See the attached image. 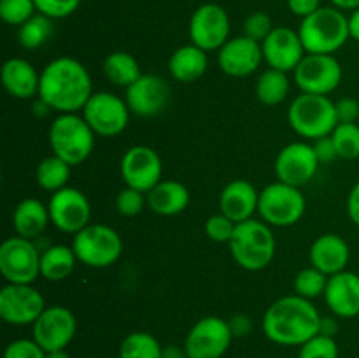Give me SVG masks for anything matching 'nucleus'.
<instances>
[{"label": "nucleus", "mask_w": 359, "mask_h": 358, "mask_svg": "<svg viewBox=\"0 0 359 358\" xmlns=\"http://www.w3.org/2000/svg\"><path fill=\"white\" fill-rule=\"evenodd\" d=\"M93 93V81L79 60L58 56L42 69L39 98L58 114L83 111Z\"/></svg>", "instance_id": "obj_1"}, {"label": "nucleus", "mask_w": 359, "mask_h": 358, "mask_svg": "<svg viewBox=\"0 0 359 358\" xmlns=\"http://www.w3.org/2000/svg\"><path fill=\"white\" fill-rule=\"evenodd\" d=\"M321 312L309 298L286 295L269 305L263 314V333L279 346H302L321 330Z\"/></svg>", "instance_id": "obj_2"}, {"label": "nucleus", "mask_w": 359, "mask_h": 358, "mask_svg": "<svg viewBox=\"0 0 359 358\" xmlns=\"http://www.w3.org/2000/svg\"><path fill=\"white\" fill-rule=\"evenodd\" d=\"M235 263L249 272L266 269L276 256V235L272 227L263 220H251L237 223L233 237L228 242Z\"/></svg>", "instance_id": "obj_3"}, {"label": "nucleus", "mask_w": 359, "mask_h": 358, "mask_svg": "<svg viewBox=\"0 0 359 358\" xmlns=\"http://www.w3.org/2000/svg\"><path fill=\"white\" fill-rule=\"evenodd\" d=\"M305 51L314 55H333L351 39L349 16L335 6H321L298 27Z\"/></svg>", "instance_id": "obj_4"}, {"label": "nucleus", "mask_w": 359, "mask_h": 358, "mask_svg": "<svg viewBox=\"0 0 359 358\" xmlns=\"http://www.w3.org/2000/svg\"><path fill=\"white\" fill-rule=\"evenodd\" d=\"M49 146L55 157L76 167L86 161L95 147V132L77 112L58 114L49 126Z\"/></svg>", "instance_id": "obj_5"}, {"label": "nucleus", "mask_w": 359, "mask_h": 358, "mask_svg": "<svg viewBox=\"0 0 359 358\" xmlns=\"http://www.w3.org/2000/svg\"><path fill=\"white\" fill-rule=\"evenodd\" d=\"M287 123L294 133L307 140L332 135L339 125L335 102L328 95L300 93L287 109Z\"/></svg>", "instance_id": "obj_6"}, {"label": "nucleus", "mask_w": 359, "mask_h": 358, "mask_svg": "<svg viewBox=\"0 0 359 358\" xmlns=\"http://www.w3.org/2000/svg\"><path fill=\"white\" fill-rule=\"evenodd\" d=\"M77 260L91 269H107L114 265L123 253V239L109 225L90 223L72 239Z\"/></svg>", "instance_id": "obj_7"}, {"label": "nucleus", "mask_w": 359, "mask_h": 358, "mask_svg": "<svg viewBox=\"0 0 359 358\" xmlns=\"http://www.w3.org/2000/svg\"><path fill=\"white\" fill-rule=\"evenodd\" d=\"M305 209L307 200L297 186L276 181L259 192L258 214L270 227H293L304 218Z\"/></svg>", "instance_id": "obj_8"}, {"label": "nucleus", "mask_w": 359, "mask_h": 358, "mask_svg": "<svg viewBox=\"0 0 359 358\" xmlns=\"http://www.w3.org/2000/svg\"><path fill=\"white\" fill-rule=\"evenodd\" d=\"M41 253L30 239H6L0 246V274L7 283L32 284L41 276Z\"/></svg>", "instance_id": "obj_9"}, {"label": "nucleus", "mask_w": 359, "mask_h": 358, "mask_svg": "<svg viewBox=\"0 0 359 358\" xmlns=\"http://www.w3.org/2000/svg\"><path fill=\"white\" fill-rule=\"evenodd\" d=\"M130 114L125 98L111 91H95L83 109L84 119L98 137H116L125 132Z\"/></svg>", "instance_id": "obj_10"}, {"label": "nucleus", "mask_w": 359, "mask_h": 358, "mask_svg": "<svg viewBox=\"0 0 359 358\" xmlns=\"http://www.w3.org/2000/svg\"><path fill=\"white\" fill-rule=\"evenodd\" d=\"M233 340L230 323L219 316H205L189 329L184 340L188 358H223Z\"/></svg>", "instance_id": "obj_11"}, {"label": "nucleus", "mask_w": 359, "mask_h": 358, "mask_svg": "<svg viewBox=\"0 0 359 358\" xmlns=\"http://www.w3.org/2000/svg\"><path fill=\"white\" fill-rule=\"evenodd\" d=\"M77 332V319L65 305H48L32 325V339L46 351L67 350Z\"/></svg>", "instance_id": "obj_12"}, {"label": "nucleus", "mask_w": 359, "mask_h": 358, "mask_svg": "<svg viewBox=\"0 0 359 358\" xmlns=\"http://www.w3.org/2000/svg\"><path fill=\"white\" fill-rule=\"evenodd\" d=\"M230 16L219 4H202L189 20V41L203 51H219L230 39Z\"/></svg>", "instance_id": "obj_13"}, {"label": "nucleus", "mask_w": 359, "mask_h": 358, "mask_svg": "<svg viewBox=\"0 0 359 358\" xmlns=\"http://www.w3.org/2000/svg\"><path fill=\"white\" fill-rule=\"evenodd\" d=\"M342 65L335 55L307 53L294 69V83L302 93L330 95L340 86Z\"/></svg>", "instance_id": "obj_14"}, {"label": "nucleus", "mask_w": 359, "mask_h": 358, "mask_svg": "<svg viewBox=\"0 0 359 358\" xmlns=\"http://www.w3.org/2000/svg\"><path fill=\"white\" fill-rule=\"evenodd\" d=\"M119 172L128 188L149 193L161 181L163 161L153 147L137 144V146L128 147L123 154Z\"/></svg>", "instance_id": "obj_15"}, {"label": "nucleus", "mask_w": 359, "mask_h": 358, "mask_svg": "<svg viewBox=\"0 0 359 358\" xmlns=\"http://www.w3.org/2000/svg\"><path fill=\"white\" fill-rule=\"evenodd\" d=\"M46 307L42 293L32 284L7 283L0 291V318L9 325H34Z\"/></svg>", "instance_id": "obj_16"}, {"label": "nucleus", "mask_w": 359, "mask_h": 358, "mask_svg": "<svg viewBox=\"0 0 359 358\" xmlns=\"http://www.w3.org/2000/svg\"><path fill=\"white\" fill-rule=\"evenodd\" d=\"M49 216L51 223L63 234L76 235L90 225L91 204L81 190L65 186L49 199Z\"/></svg>", "instance_id": "obj_17"}, {"label": "nucleus", "mask_w": 359, "mask_h": 358, "mask_svg": "<svg viewBox=\"0 0 359 358\" xmlns=\"http://www.w3.org/2000/svg\"><path fill=\"white\" fill-rule=\"evenodd\" d=\"M321 165L314 146L309 142H291L279 151L276 158L277 181L302 188L314 179Z\"/></svg>", "instance_id": "obj_18"}, {"label": "nucleus", "mask_w": 359, "mask_h": 358, "mask_svg": "<svg viewBox=\"0 0 359 358\" xmlns=\"http://www.w3.org/2000/svg\"><path fill=\"white\" fill-rule=\"evenodd\" d=\"M263 60L270 69L280 72H294L304 56L307 55L298 30L290 27H277L262 42Z\"/></svg>", "instance_id": "obj_19"}, {"label": "nucleus", "mask_w": 359, "mask_h": 358, "mask_svg": "<svg viewBox=\"0 0 359 358\" xmlns=\"http://www.w3.org/2000/svg\"><path fill=\"white\" fill-rule=\"evenodd\" d=\"M126 104L130 112L140 118L158 116L170 102V86L156 74H142L133 84L126 88Z\"/></svg>", "instance_id": "obj_20"}, {"label": "nucleus", "mask_w": 359, "mask_h": 358, "mask_svg": "<svg viewBox=\"0 0 359 358\" xmlns=\"http://www.w3.org/2000/svg\"><path fill=\"white\" fill-rule=\"evenodd\" d=\"M263 60L262 42L241 35L228 39L226 44L217 51V65L226 76L248 77L259 69Z\"/></svg>", "instance_id": "obj_21"}, {"label": "nucleus", "mask_w": 359, "mask_h": 358, "mask_svg": "<svg viewBox=\"0 0 359 358\" xmlns=\"http://www.w3.org/2000/svg\"><path fill=\"white\" fill-rule=\"evenodd\" d=\"M325 302L337 318H356L359 316V274L342 270L328 277L325 290Z\"/></svg>", "instance_id": "obj_22"}, {"label": "nucleus", "mask_w": 359, "mask_h": 358, "mask_svg": "<svg viewBox=\"0 0 359 358\" xmlns=\"http://www.w3.org/2000/svg\"><path fill=\"white\" fill-rule=\"evenodd\" d=\"M259 192L248 179H233L228 183L219 195V213L235 223L248 221L258 213Z\"/></svg>", "instance_id": "obj_23"}, {"label": "nucleus", "mask_w": 359, "mask_h": 358, "mask_svg": "<svg viewBox=\"0 0 359 358\" xmlns=\"http://www.w3.org/2000/svg\"><path fill=\"white\" fill-rule=\"evenodd\" d=\"M311 265L325 272L326 276H333L346 270L351 260L349 244L344 237L337 234H323L312 242L309 249Z\"/></svg>", "instance_id": "obj_24"}, {"label": "nucleus", "mask_w": 359, "mask_h": 358, "mask_svg": "<svg viewBox=\"0 0 359 358\" xmlns=\"http://www.w3.org/2000/svg\"><path fill=\"white\" fill-rule=\"evenodd\" d=\"M2 84L7 93L20 100L39 97L41 72L25 58H9L2 67Z\"/></svg>", "instance_id": "obj_25"}, {"label": "nucleus", "mask_w": 359, "mask_h": 358, "mask_svg": "<svg viewBox=\"0 0 359 358\" xmlns=\"http://www.w3.org/2000/svg\"><path fill=\"white\" fill-rule=\"evenodd\" d=\"M147 207L158 216H175L189 206V190L175 179H161L149 193H146Z\"/></svg>", "instance_id": "obj_26"}, {"label": "nucleus", "mask_w": 359, "mask_h": 358, "mask_svg": "<svg viewBox=\"0 0 359 358\" xmlns=\"http://www.w3.org/2000/svg\"><path fill=\"white\" fill-rule=\"evenodd\" d=\"M51 223L49 207L39 199H23L13 213V227L16 235L37 241Z\"/></svg>", "instance_id": "obj_27"}, {"label": "nucleus", "mask_w": 359, "mask_h": 358, "mask_svg": "<svg viewBox=\"0 0 359 358\" xmlns=\"http://www.w3.org/2000/svg\"><path fill=\"white\" fill-rule=\"evenodd\" d=\"M207 67H209L207 51L195 44L181 46L168 58V72L182 84H191L198 81L207 72Z\"/></svg>", "instance_id": "obj_28"}, {"label": "nucleus", "mask_w": 359, "mask_h": 358, "mask_svg": "<svg viewBox=\"0 0 359 358\" xmlns=\"http://www.w3.org/2000/svg\"><path fill=\"white\" fill-rule=\"evenodd\" d=\"M79 262L72 246L53 244L41 253V276L46 281H63L74 272Z\"/></svg>", "instance_id": "obj_29"}, {"label": "nucleus", "mask_w": 359, "mask_h": 358, "mask_svg": "<svg viewBox=\"0 0 359 358\" xmlns=\"http://www.w3.org/2000/svg\"><path fill=\"white\" fill-rule=\"evenodd\" d=\"M102 69H104V76L107 77V81H111L116 86L125 88V90L142 76L139 60L132 53L126 51H114L105 56Z\"/></svg>", "instance_id": "obj_30"}, {"label": "nucleus", "mask_w": 359, "mask_h": 358, "mask_svg": "<svg viewBox=\"0 0 359 358\" xmlns=\"http://www.w3.org/2000/svg\"><path fill=\"white\" fill-rule=\"evenodd\" d=\"M290 79L286 72H280L276 69H266L259 74L256 79V97L262 104L273 107V105L283 104L290 95Z\"/></svg>", "instance_id": "obj_31"}, {"label": "nucleus", "mask_w": 359, "mask_h": 358, "mask_svg": "<svg viewBox=\"0 0 359 358\" xmlns=\"http://www.w3.org/2000/svg\"><path fill=\"white\" fill-rule=\"evenodd\" d=\"M70 168L72 167L67 161L51 154L39 161L37 168H35V181H37L39 188L55 193L67 186L70 179Z\"/></svg>", "instance_id": "obj_32"}, {"label": "nucleus", "mask_w": 359, "mask_h": 358, "mask_svg": "<svg viewBox=\"0 0 359 358\" xmlns=\"http://www.w3.org/2000/svg\"><path fill=\"white\" fill-rule=\"evenodd\" d=\"M163 346L149 332H132L119 344V358H161Z\"/></svg>", "instance_id": "obj_33"}, {"label": "nucleus", "mask_w": 359, "mask_h": 358, "mask_svg": "<svg viewBox=\"0 0 359 358\" xmlns=\"http://www.w3.org/2000/svg\"><path fill=\"white\" fill-rule=\"evenodd\" d=\"M53 35V20L44 14H35L27 23H23L18 32V41L21 48L37 49L44 46Z\"/></svg>", "instance_id": "obj_34"}, {"label": "nucleus", "mask_w": 359, "mask_h": 358, "mask_svg": "<svg viewBox=\"0 0 359 358\" xmlns=\"http://www.w3.org/2000/svg\"><path fill=\"white\" fill-rule=\"evenodd\" d=\"M326 284H328V276L312 265L302 269L300 272L294 276L293 281L294 293L300 295V297L304 298H309V300L325 295Z\"/></svg>", "instance_id": "obj_35"}, {"label": "nucleus", "mask_w": 359, "mask_h": 358, "mask_svg": "<svg viewBox=\"0 0 359 358\" xmlns=\"http://www.w3.org/2000/svg\"><path fill=\"white\" fill-rule=\"evenodd\" d=\"M337 154L342 160L359 158V125L358 123H339L332 132Z\"/></svg>", "instance_id": "obj_36"}, {"label": "nucleus", "mask_w": 359, "mask_h": 358, "mask_svg": "<svg viewBox=\"0 0 359 358\" xmlns=\"http://www.w3.org/2000/svg\"><path fill=\"white\" fill-rule=\"evenodd\" d=\"M34 0H0V16L7 25L21 27L32 16H35Z\"/></svg>", "instance_id": "obj_37"}, {"label": "nucleus", "mask_w": 359, "mask_h": 358, "mask_svg": "<svg viewBox=\"0 0 359 358\" xmlns=\"http://www.w3.org/2000/svg\"><path fill=\"white\" fill-rule=\"evenodd\" d=\"M298 358H339V344L335 337L318 333L302 344Z\"/></svg>", "instance_id": "obj_38"}, {"label": "nucleus", "mask_w": 359, "mask_h": 358, "mask_svg": "<svg viewBox=\"0 0 359 358\" xmlns=\"http://www.w3.org/2000/svg\"><path fill=\"white\" fill-rule=\"evenodd\" d=\"M205 235L214 242H219V244H228L233 237V232L237 228V223L231 221L230 218L224 216L223 213L214 214V216L207 218L205 221Z\"/></svg>", "instance_id": "obj_39"}, {"label": "nucleus", "mask_w": 359, "mask_h": 358, "mask_svg": "<svg viewBox=\"0 0 359 358\" xmlns=\"http://www.w3.org/2000/svg\"><path fill=\"white\" fill-rule=\"evenodd\" d=\"M144 195H146V193L126 186V188H123L121 192L118 193V197H116V209H118V213L125 218L137 216V214L142 213L144 206L147 204Z\"/></svg>", "instance_id": "obj_40"}, {"label": "nucleus", "mask_w": 359, "mask_h": 358, "mask_svg": "<svg viewBox=\"0 0 359 358\" xmlns=\"http://www.w3.org/2000/svg\"><path fill=\"white\" fill-rule=\"evenodd\" d=\"M37 13L51 18V20H62L70 16L77 11L81 0H34Z\"/></svg>", "instance_id": "obj_41"}, {"label": "nucleus", "mask_w": 359, "mask_h": 358, "mask_svg": "<svg viewBox=\"0 0 359 358\" xmlns=\"http://www.w3.org/2000/svg\"><path fill=\"white\" fill-rule=\"evenodd\" d=\"M272 30V18L266 13H263V11H256V13L249 14L244 21V35L258 42L265 41Z\"/></svg>", "instance_id": "obj_42"}, {"label": "nucleus", "mask_w": 359, "mask_h": 358, "mask_svg": "<svg viewBox=\"0 0 359 358\" xmlns=\"http://www.w3.org/2000/svg\"><path fill=\"white\" fill-rule=\"evenodd\" d=\"M46 351L34 339H16L7 344L4 358H46Z\"/></svg>", "instance_id": "obj_43"}, {"label": "nucleus", "mask_w": 359, "mask_h": 358, "mask_svg": "<svg viewBox=\"0 0 359 358\" xmlns=\"http://www.w3.org/2000/svg\"><path fill=\"white\" fill-rule=\"evenodd\" d=\"M339 123H356L359 118V102L353 97H344L335 102Z\"/></svg>", "instance_id": "obj_44"}, {"label": "nucleus", "mask_w": 359, "mask_h": 358, "mask_svg": "<svg viewBox=\"0 0 359 358\" xmlns=\"http://www.w3.org/2000/svg\"><path fill=\"white\" fill-rule=\"evenodd\" d=\"M314 151L316 154H318L319 161L321 164H332L333 160H337L339 158V154H337V147H335V142H333L332 135H326V137H321V139L314 140Z\"/></svg>", "instance_id": "obj_45"}, {"label": "nucleus", "mask_w": 359, "mask_h": 358, "mask_svg": "<svg viewBox=\"0 0 359 358\" xmlns=\"http://www.w3.org/2000/svg\"><path fill=\"white\" fill-rule=\"evenodd\" d=\"M287 7L298 18H307L321 7V0H287Z\"/></svg>", "instance_id": "obj_46"}, {"label": "nucleus", "mask_w": 359, "mask_h": 358, "mask_svg": "<svg viewBox=\"0 0 359 358\" xmlns=\"http://www.w3.org/2000/svg\"><path fill=\"white\" fill-rule=\"evenodd\" d=\"M230 329L233 337H248L252 330V321L245 314H235L230 318Z\"/></svg>", "instance_id": "obj_47"}, {"label": "nucleus", "mask_w": 359, "mask_h": 358, "mask_svg": "<svg viewBox=\"0 0 359 358\" xmlns=\"http://www.w3.org/2000/svg\"><path fill=\"white\" fill-rule=\"evenodd\" d=\"M347 214H349V220L359 227V181L353 186L347 197Z\"/></svg>", "instance_id": "obj_48"}, {"label": "nucleus", "mask_w": 359, "mask_h": 358, "mask_svg": "<svg viewBox=\"0 0 359 358\" xmlns=\"http://www.w3.org/2000/svg\"><path fill=\"white\" fill-rule=\"evenodd\" d=\"M337 332H339V321H337V316H323L321 330H319V333L335 337Z\"/></svg>", "instance_id": "obj_49"}, {"label": "nucleus", "mask_w": 359, "mask_h": 358, "mask_svg": "<svg viewBox=\"0 0 359 358\" xmlns=\"http://www.w3.org/2000/svg\"><path fill=\"white\" fill-rule=\"evenodd\" d=\"M161 358H188V353H186L184 346H177V344H168V346H163V351H161Z\"/></svg>", "instance_id": "obj_50"}, {"label": "nucleus", "mask_w": 359, "mask_h": 358, "mask_svg": "<svg viewBox=\"0 0 359 358\" xmlns=\"http://www.w3.org/2000/svg\"><path fill=\"white\" fill-rule=\"evenodd\" d=\"M349 35L351 39L359 42V9L353 11L349 16Z\"/></svg>", "instance_id": "obj_51"}, {"label": "nucleus", "mask_w": 359, "mask_h": 358, "mask_svg": "<svg viewBox=\"0 0 359 358\" xmlns=\"http://www.w3.org/2000/svg\"><path fill=\"white\" fill-rule=\"evenodd\" d=\"M337 9L340 11H356L359 9V0H330Z\"/></svg>", "instance_id": "obj_52"}, {"label": "nucleus", "mask_w": 359, "mask_h": 358, "mask_svg": "<svg viewBox=\"0 0 359 358\" xmlns=\"http://www.w3.org/2000/svg\"><path fill=\"white\" fill-rule=\"evenodd\" d=\"M46 358H72L65 350H60V351H51V353L46 354Z\"/></svg>", "instance_id": "obj_53"}]
</instances>
